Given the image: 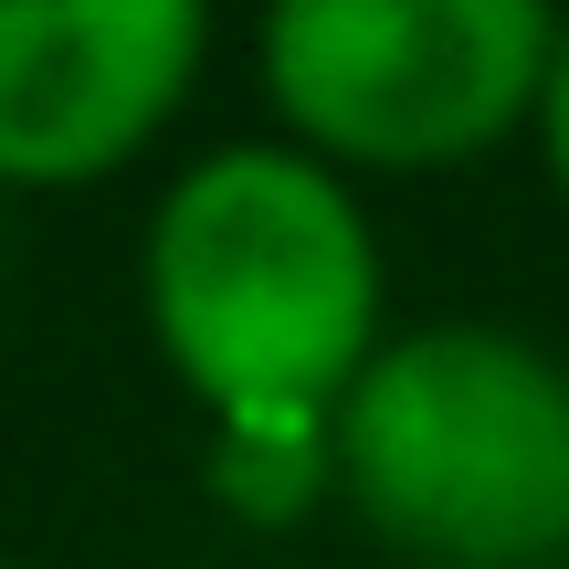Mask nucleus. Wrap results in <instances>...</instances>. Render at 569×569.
<instances>
[{
  "instance_id": "nucleus-2",
  "label": "nucleus",
  "mask_w": 569,
  "mask_h": 569,
  "mask_svg": "<svg viewBox=\"0 0 569 569\" xmlns=\"http://www.w3.org/2000/svg\"><path fill=\"white\" fill-rule=\"evenodd\" d=\"M338 486L432 569L569 559V369L507 327H422L348 380Z\"/></svg>"
},
{
  "instance_id": "nucleus-5",
  "label": "nucleus",
  "mask_w": 569,
  "mask_h": 569,
  "mask_svg": "<svg viewBox=\"0 0 569 569\" xmlns=\"http://www.w3.org/2000/svg\"><path fill=\"white\" fill-rule=\"evenodd\" d=\"M211 486L232 517H306L338 486V422L327 411H222V443H211Z\"/></svg>"
},
{
  "instance_id": "nucleus-1",
  "label": "nucleus",
  "mask_w": 569,
  "mask_h": 569,
  "mask_svg": "<svg viewBox=\"0 0 569 569\" xmlns=\"http://www.w3.org/2000/svg\"><path fill=\"white\" fill-rule=\"evenodd\" d=\"M148 327L211 411H338L380 359V253L306 148H211L148 222Z\"/></svg>"
},
{
  "instance_id": "nucleus-6",
  "label": "nucleus",
  "mask_w": 569,
  "mask_h": 569,
  "mask_svg": "<svg viewBox=\"0 0 569 569\" xmlns=\"http://www.w3.org/2000/svg\"><path fill=\"white\" fill-rule=\"evenodd\" d=\"M538 138H549V180L569 190V32L549 53V84H538Z\"/></svg>"
},
{
  "instance_id": "nucleus-3",
  "label": "nucleus",
  "mask_w": 569,
  "mask_h": 569,
  "mask_svg": "<svg viewBox=\"0 0 569 569\" xmlns=\"http://www.w3.org/2000/svg\"><path fill=\"white\" fill-rule=\"evenodd\" d=\"M559 21L538 0H284L264 84L317 159L443 169L538 117Z\"/></svg>"
},
{
  "instance_id": "nucleus-7",
  "label": "nucleus",
  "mask_w": 569,
  "mask_h": 569,
  "mask_svg": "<svg viewBox=\"0 0 569 569\" xmlns=\"http://www.w3.org/2000/svg\"><path fill=\"white\" fill-rule=\"evenodd\" d=\"M0 569H11V559H0Z\"/></svg>"
},
{
  "instance_id": "nucleus-4",
  "label": "nucleus",
  "mask_w": 569,
  "mask_h": 569,
  "mask_svg": "<svg viewBox=\"0 0 569 569\" xmlns=\"http://www.w3.org/2000/svg\"><path fill=\"white\" fill-rule=\"evenodd\" d=\"M201 0H0V180L74 190L138 159L201 74Z\"/></svg>"
}]
</instances>
